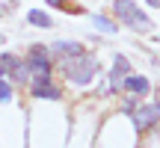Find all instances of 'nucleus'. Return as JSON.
<instances>
[{
  "label": "nucleus",
  "mask_w": 160,
  "mask_h": 148,
  "mask_svg": "<svg viewBox=\"0 0 160 148\" xmlns=\"http://www.w3.org/2000/svg\"><path fill=\"white\" fill-rule=\"evenodd\" d=\"M62 74H65V80L68 83H74V86H86V83H92V77L98 74V59L95 57H89V53H77V57H68V59H62Z\"/></svg>",
  "instance_id": "obj_1"
},
{
  "label": "nucleus",
  "mask_w": 160,
  "mask_h": 148,
  "mask_svg": "<svg viewBox=\"0 0 160 148\" xmlns=\"http://www.w3.org/2000/svg\"><path fill=\"white\" fill-rule=\"evenodd\" d=\"M113 9H116V15H119V18H122V21H125L131 30H139V33L151 30L148 15H145V12L139 9L133 0H116V3H113Z\"/></svg>",
  "instance_id": "obj_2"
},
{
  "label": "nucleus",
  "mask_w": 160,
  "mask_h": 148,
  "mask_svg": "<svg viewBox=\"0 0 160 148\" xmlns=\"http://www.w3.org/2000/svg\"><path fill=\"white\" fill-rule=\"evenodd\" d=\"M30 92H33L36 98H42V101H59V98H62V92H59V86L51 80V74H33Z\"/></svg>",
  "instance_id": "obj_3"
},
{
  "label": "nucleus",
  "mask_w": 160,
  "mask_h": 148,
  "mask_svg": "<svg viewBox=\"0 0 160 148\" xmlns=\"http://www.w3.org/2000/svg\"><path fill=\"white\" fill-rule=\"evenodd\" d=\"M24 65H27V71H33V74H51V51H48L45 45H33Z\"/></svg>",
  "instance_id": "obj_4"
},
{
  "label": "nucleus",
  "mask_w": 160,
  "mask_h": 148,
  "mask_svg": "<svg viewBox=\"0 0 160 148\" xmlns=\"http://www.w3.org/2000/svg\"><path fill=\"white\" fill-rule=\"evenodd\" d=\"M131 110L137 131H148L154 121H160V104H142V107H131Z\"/></svg>",
  "instance_id": "obj_5"
},
{
  "label": "nucleus",
  "mask_w": 160,
  "mask_h": 148,
  "mask_svg": "<svg viewBox=\"0 0 160 148\" xmlns=\"http://www.w3.org/2000/svg\"><path fill=\"white\" fill-rule=\"evenodd\" d=\"M0 71L9 74L12 80H18V83H27V65H24V59H18L15 53H3L0 57Z\"/></svg>",
  "instance_id": "obj_6"
},
{
  "label": "nucleus",
  "mask_w": 160,
  "mask_h": 148,
  "mask_svg": "<svg viewBox=\"0 0 160 148\" xmlns=\"http://www.w3.org/2000/svg\"><path fill=\"white\" fill-rule=\"evenodd\" d=\"M122 89H125L128 95H133V98H142V95L151 92V83L145 77H137V74H133V77H125V86H122Z\"/></svg>",
  "instance_id": "obj_7"
},
{
  "label": "nucleus",
  "mask_w": 160,
  "mask_h": 148,
  "mask_svg": "<svg viewBox=\"0 0 160 148\" xmlns=\"http://www.w3.org/2000/svg\"><path fill=\"white\" fill-rule=\"evenodd\" d=\"M48 51H51L53 57H62V59H68V57H77V53H83V47H80L77 42H57V45H51Z\"/></svg>",
  "instance_id": "obj_8"
},
{
  "label": "nucleus",
  "mask_w": 160,
  "mask_h": 148,
  "mask_svg": "<svg viewBox=\"0 0 160 148\" xmlns=\"http://www.w3.org/2000/svg\"><path fill=\"white\" fill-rule=\"evenodd\" d=\"M128 71H131V62H128V59L119 53V57L113 59V77H110V80H113V89H119L122 77H128Z\"/></svg>",
  "instance_id": "obj_9"
},
{
  "label": "nucleus",
  "mask_w": 160,
  "mask_h": 148,
  "mask_svg": "<svg viewBox=\"0 0 160 148\" xmlns=\"http://www.w3.org/2000/svg\"><path fill=\"white\" fill-rule=\"evenodd\" d=\"M27 21L33 24V27H42V30H48V27H53V21H51V15H45V12H39V9H30V12H27Z\"/></svg>",
  "instance_id": "obj_10"
},
{
  "label": "nucleus",
  "mask_w": 160,
  "mask_h": 148,
  "mask_svg": "<svg viewBox=\"0 0 160 148\" xmlns=\"http://www.w3.org/2000/svg\"><path fill=\"white\" fill-rule=\"evenodd\" d=\"M92 21H95V27H98V30H104V33H116V24L110 21V18H104V15H95Z\"/></svg>",
  "instance_id": "obj_11"
},
{
  "label": "nucleus",
  "mask_w": 160,
  "mask_h": 148,
  "mask_svg": "<svg viewBox=\"0 0 160 148\" xmlns=\"http://www.w3.org/2000/svg\"><path fill=\"white\" fill-rule=\"evenodd\" d=\"M48 6H57V9H65V12H80V6H71L68 0H45Z\"/></svg>",
  "instance_id": "obj_12"
},
{
  "label": "nucleus",
  "mask_w": 160,
  "mask_h": 148,
  "mask_svg": "<svg viewBox=\"0 0 160 148\" xmlns=\"http://www.w3.org/2000/svg\"><path fill=\"white\" fill-rule=\"evenodd\" d=\"M0 101H3V104H6V101H12V86L6 83L3 77H0Z\"/></svg>",
  "instance_id": "obj_13"
},
{
  "label": "nucleus",
  "mask_w": 160,
  "mask_h": 148,
  "mask_svg": "<svg viewBox=\"0 0 160 148\" xmlns=\"http://www.w3.org/2000/svg\"><path fill=\"white\" fill-rule=\"evenodd\" d=\"M148 3H151V6H157V9H160V0H148Z\"/></svg>",
  "instance_id": "obj_14"
},
{
  "label": "nucleus",
  "mask_w": 160,
  "mask_h": 148,
  "mask_svg": "<svg viewBox=\"0 0 160 148\" xmlns=\"http://www.w3.org/2000/svg\"><path fill=\"white\" fill-rule=\"evenodd\" d=\"M0 45H6V39H3V36H0Z\"/></svg>",
  "instance_id": "obj_15"
},
{
  "label": "nucleus",
  "mask_w": 160,
  "mask_h": 148,
  "mask_svg": "<svg viewBox=\"0 0 160 148\" xmlns=\"http://www.w3.org/2000/svg\"><path fill=\"white\" fill-rule=\"evenodd\" d=\"M9 3H18V0H9Z\"/></svg>",
  "instance_id": "obj_16"
},
{
  "label": "nucleus",
  "mask_w": 160,
  "mask_h": 148,
  "mask_svg": "<svg viewBox=\"0 0 160 148\" xmlns=\"http://www.w3.org/2000/svg\"><path fill=\"white\" fill-rule=\"evenodd\" d=\"M0 77H3V71H0Z\"/></svg>",
  "instance_id": "obj_17"
},
{
  "label": "nucleus",
  "mask_w": 160,
  "mask_h": 148,
  "mask_svg": "<svg viewBox=\"0 0 160 148\" xmlns=\"http://www.w3.org/2000/svg\"><path fill=\"white\" fill-rule=\"evenodd\" d=\"M157 104H160V101H157Z\"/></svg>",
  "instance_id": "obj_18"
}]
</instances>
